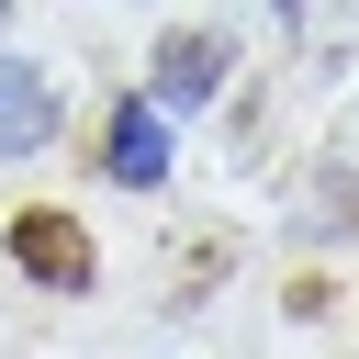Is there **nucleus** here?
<instances>
[{"mask_svg": "<svg viewBox=\"0 0 359 359\" xmlns=\"http://www.w3.org/2000/svg\"><path fill=\"white\" fill-rule=\"evenodd\" d=\"M56 146V79L0 56V157H45Z\"/></svg>", "mask_w": 359, "mask_h": 359, "instance_id": "4", "label": "nucleus"}, {"mask_svg": "<svg viewBox=\"0 0 359 359\" xmlns=\"http://www.w3.org/2000/svg\"><path fill=\"white\" fill-rule=\"evenodd\" d=\"M11 269H22L34 292H90V280H101V247H90V224H79L67 202H22V213H11Z\"/></svg>", "mask_w": 359, "mask_h": 359, "instance_id": "1", "label": "nucleus"}, {"mask_svg": "<svg viewBox=\"0 0 359 359\" xmlns=\"http://www.w3.org/2000/svg\"><path fill=\"white\" fill-rule=\"evenodd\" d=\"M213 90H224V34H157L146 101H157V112H202Z\"/></svg>", "mask_w": 359, "mask_h": 359, "instance_id": "3", "label": "nucleus"}, {"mask_svg": "<svg viewBox=\"0 0 359 359\" xmlns=\"http://www.w3.org/2000/svg\"><path fill=\"white\" fill-rule=\"evenodd\" d=\"M280 11H303V0H280Z\"/></svg>", "mask_w": 359, "mask_h": 359, "instance_id": "5", "label": "nucleus"}, {"mask_svg": "<svg viewBox=\"0 0 359 359\" xmlns=\"http://www.w3.org/2000/svg\"><path fill=\"white\" fill-rule=\"evenodd\" d=\"M101 168H112L123 191H168V112H157L146 90L101 112Z\"/></svg>", "mask_w": 359, "mask_h": 359, "instance_id": "2", "label": "nucleus"}]
</instances>
